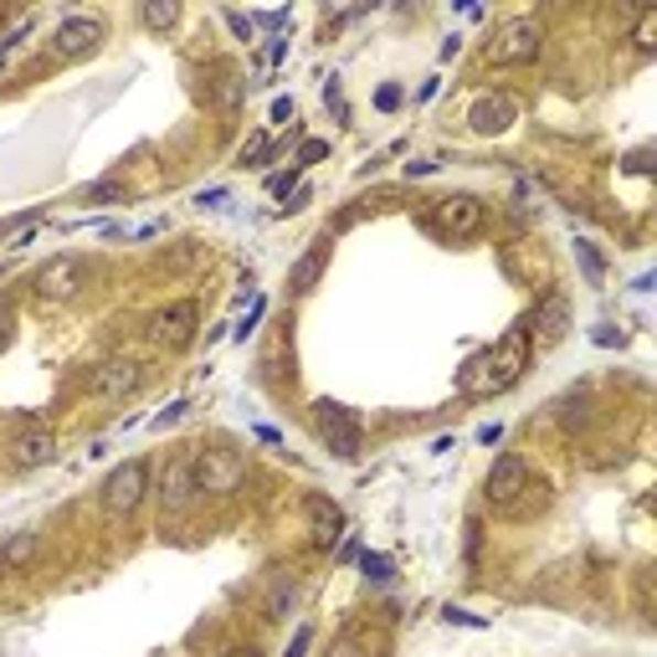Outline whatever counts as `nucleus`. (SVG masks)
<instances>
[{
    "mask_svg": "<svg viewBox=\"0 0 657 657\" xmlns=\"http://www.w3.org/2000/svg\"><path fill=\"white\" fill-rule=\"evenodd\" d=\"M539 52H545V31H539V21L514 15V21H504V26L493 31L488 67H524V62H535Z\"/></svg>",
    "mask_w": 657,
    "mask_h": 657,
    "instance_id": "nucleus-1",
    "label": "nucleus"
},
{
    "mask_svg": "<svg viewBox=\"0 0 657 657\" xmlns=\"http://www.w3.org/2000/svg\"><path fill=\"white\" fill-rule=\"evenodd\" d=\"M144 493H150V463H144V457H129V463H119L104 478V514L108 519H129V514L144 504Z\"/></svg>",
    "mask_w": 657,
    "mask_h": 657,
    "instance_id": "nucleus-2",
    "label": "nucleus"
},
{
    "mask_svg": "<svg viewBox=\"0 0 657 657\" xmlns=\"http://www.w3.org/2000/svg\"><path fill=\"white\" fill-rule=\"evenodd\" d=\"M83 283H88V257L62 252V257H52V262H42L31 293H36L42 303H67L73 293H83Z\"/></svg>",
    "mask_w": 657,
    "mask_h": 657,
    "instance_id": "nucleus-3",
    "label": "nucleus"
},
{
    "mask_svg": "<svg viewBox=\"0 0 657 657\" xmlns=\"http://www.w3.org/2000/svg\"><path fill=\"white\" fill-rule=\"evenodd\" d=\"M191 463H195V493H237L241 478H247V457L226 448L195 452Z\"/></svg>",
    "mask_w": 657,
    "mask_h": 657,
    "instance_id": "nucleus-4",
    "label": "nucleus"
},
{
    "mask_svg": "<svg viewBox=\"0 0 657 657\" xmlns=\"http://www.w3.org/2000/svg\"><path fill=\"white\" fill-rule=\"evenodd\" d=\"M314 427H319V437L328 442L334 457H344V463H355V457H359V417L349 411V406L319 401L314 406Z\"/></svg>",
    "mask_w": 657,
    "mask_h": 657,
    "instance_id": "nucleus-5",
    "label": "nucleus"
},
{
    "mask_svg": "<svg viewBox=\"0 0 657 657\" xmlns=\"http://www.w3.org/2000/svg\"><path fill=\"white\" fill-rule=\"evenodd\" d=\"M432 226L448 241H467L483 231V201L478 195H442L432 206Z\"/></svg>",
    "mask_w": 657,
    "mask_h": 657,
    "instance_id": "nucleus-6",
    "label": "nucleus"
},
{
    "mask_svg": "<svg viewBox=\"0 0 657 657\" xmlns=\"http://www.w3.org/2000/svg\"><path fill=\"white\" fill-rule=\"evenodd\" d=\"M139 380H144V365L129 355H114L88 375V396H98V401H123V396L139 390Z\"/></svg>",
    "mask_w": 657,
    "mask_h": 657,
    "instance_id": "nucleus-7",
    "label": "nucleus"
},
{
    "mask_svg": "<svg viewBox=\"0 0 657 657\" xmlns=\"http://www.w3.org/2000/svg\"><path fill=\"white\" fill-rule=\"evenodd\" d=\"M195 498H201V493H195V463H191V457H170V463H164V473H160L164 519H185Z\"/></svg>",
    "mask_w": 657,
    "mask_h": 657,
    "instance_id": "nucleus-8",
    "label": "nucleus"
},
{
    "mask_svg": "<svg viewBox=\"0 0 657 657\" xmlns=\"http://www.w3.org/2000/svg\"><path fill=\"white\" fill-rule=\"evenodd\" d=\"M195 328H201L195 303L180 299V303H170V309H160V314L150 319V340L160 344V349H185V344L195 340Z\"/></svg>",
    "mask_w": 657,
    "mask_h": 657,
    "instance_id": "nucleus-9",
    "label": "nucleus"
},
{
    "mask_svg": "<svg viewBox=\"0 0 657 657\" xmlns=\"http://www.w3.org/2000/svg\"><path fill=\"white\" fill-rule=\"evenodd\" d=\"M488 355H493V396H498V390L519 386V375L529 370V334H524V328H508Z\"/></svg>",
    "mask_w": 657,
    "mask_h": 657,
    "instance_id": "nucleus-10",
    "label": "nucleus"
},
{
    "mask_svg": "<svg viewBox=\"0 0 657 657\" xmlns=\"http://www.w3.org/2000/svg\"><path fill=\"white\" fill-rule=\"evenodd\" d=\"M98 42H104V21L98 15H67L52 31V52L57 57H88V52H98Z\"/></svg>",
    "mask_w": 657,
    "mask_h": 657,
    "instance_id": "nucleus-11",
    "label": "nucleus"
},
{
    "mask_svg": "<svg viewBox=\"0 0 657 657\" xmlns=\"http://www.w3.org/2000/svg\"><path fill=\"white\" fill-rule=\"evenodd\" d=\"M519 493H529V463H524L519 452H504V457L493 463V473H488V504L508 508Z\"/></svg>",
    "mask_w": 657,
    "mask_h": 657,
    "instance_id": "nucleus-12",
    "label": "nucleus"
},
{
    "mask_svg": "<svg viewBox=\"0 0 657 657\" xmlns=\"http://www.w3.org/2000/svg\"><path fill=\"white\" fill-rule=\"evenodd\" d=\"M467 123H473L478 134H508V129L519 123V104H514L508 93H493V98H478V104L467 108Z\"/></svg>",
    "mask_w": 657,
    "mask_h": 657,
    "instance_id": "nucleus-13",
    "label": "nucleus"
},
{
    "mask_svg": "<svg viewBox=\"0 0 657 657\" xmlns=\"http://www.w3.org/2000/svg\"><path fill=\"white\" fill-rule=\"evenodd\" d=\"M57 457V437L46 432V427H26V432L11 442V463L26 473V467H46Z\"/></svg>",
    "mask_w": 657,
    "mask_h": 657,
    "instance_id": "nucleus-14",
    "label": "nucleus"
},
{
    "mask_svg": "<svg viewBox=\"0 0 657 657\" xmlns=\"http://www.w3.org/2000/svg\"><path fill=\"white\" fill-rule=\"evenodd\" d=\"M42 550V535H31V529H15L6 545H0V570H26Z\"/></svg>",
    "mask_w": 657,
    "mask_h": 657,
    "instance_id": "nucleus-15",
    "label": "nucleus"
},
{
    "mask_svg": "<svg viewBox=\"0 0 657 657\" xmlns=\"http://www.w3.org/2000/svg\"><path fill=\"white\" fill-rule=\"evenodd\" d=\"M324 268H328V247H309V252L299 257V268L288 272V288H293V293H314Z\"/></svg>",
    "mask_w": 657,
    "mask_h": 657,
    "instance_id": "nucleus-16",
    "label": "nucleus"
},
{
    "mask_svg": "<svg viewBox=\"0 0 657 657\" xmlns=\"http://www.w3.org/2000/svg\"><path fill=\"white\" fill-rule=\"evenodd\" d=\"M457 390H463V396H493V355L488 349L467 359V370L457 375Z\"/></svg>",
    "mask_w": 657,
    "mask_h": 657,
    "instance_id": "nucleus-17",
    "label": "nucleus"
},
{
    "mask_svg": "<svg viewBox=\"0 0 657 657\" xmlns=\"http://www.w3.org/2000/svg\"><path fill=\"white\" fill-rule=\"evenodd\" d=\"M309 514H314V539L319 545H334L344 529V514L334 504H324V498H309Z\"/></svg>",
    "mask_w": 657,
    "mask_h": 657,
    "instance_id": "nucleus-18",
    "label": "nucleus"
},
{
    "mask_svg": "<svg viewBox=\"0 0 657 657\" xmlns=\"http://www.w3.org/2000/svg\"><path fill=\"white\" fill-rule=\"evenodd\" d=\"M575 262H581V272H585V283L591 288L606 283V262H601V252H596V241L591 237H575Z\"/></svg>",
    "mask_w": 657,
    "mask_h": 657,
    "instance_id": "nucleus-19",
    "label": "nucleus"
},
{
    "mask_svg": "<svg viewBox=\"0 0 657 657\" xmlns=\"http://www.w3.org/2000/svg\"><path fill=\"white\" fill-rule=\"evenodd\" d=\"M139 21H144L150 31H170L180 21V6H175V0H150V6L139 11Z\"/></svg>",
    "mask_w": 657,
    "mask_h": 657,
    "instance_id": "nucleus-20",
    "label": "nucleus"
},
{
    "mask_svg": "<svg viewBox=\"0 0 657 657\" xmlns=\"http://www.w3.org/2000/svg\"><path fill=\"white\" fill-rule=\"evenodd\" d=\"M324 657H370V637H365V632H340Z\"/></svg>",
    "mask_w": 657,
    "mask_h": 657,
    "instance_id": "nucleus-21",
    "label": "nucleus"
},
{
    "mask_svg": "<svg viewBox=\"0 0 657 657\" xmlns=\"http://www.w3.org/2000/svg\"><path fill=\"white\" fill-rule=\"evenodd\" d=\"M539 324H545V334H550V340H554V334L566 328V303H560V299H550V303H545V314H539Z\"/></svg>",
    "mask_w": 657,
    "mask_h": 657,
    "instance_id": "nucleus-22",
    "label": "nucleus"
},
{
    "mask_svg": "<svg viewBox=\"0 0 657 657\" xmlns=\"http://www.w3.org/2000/svg\"><path fill=\"white\" fill-rule=\"evenodd\" d=\"M324 154H328V139H303V144H299V154H293V164H299V170H303V164L324 160Z\"/></svg>",
    "mask_w": 657,
    "mask_h": 657,
    "instance_id": "nucleus-23",
    "label": "nucleus"
},
{
    "mask_svg": "<svg viewBox=\"0 0 657 657\" xmlns=\"http://www.w3.org/2000/svg\"><path fill=\"white\" fill-rule=\"evenodd\" d=\"M288 606H293V585H283V581H278V585H272V601H268L272 622H283V612H288Z\"/></svg>",
    "mask_w": 657,
    "mask_h": 657,
    "instance_id": "nucleus-24",
    "label": "nucleus"
},
{
    "mask_svg": "<svg viewBox=\"0 0 657 657\" xmlns=\"http://www.w3.org/2000/svg\"><path fill=\"white\" fill-rule=\"evenodd\" d=\"M309 647H314V627H299L293 632V643H288L283 657H309Z\"/></svg>",
    "mask_w": 657,
    "mask_h": 657,
    "instance_id": "nucleus-25",
    "label": "nucleus"
},
{
    "mask_svg": "<svg viewBox=\"0 0 657 657\" xmlns=\"http://www.w3.org/2000/svg\"><path fill=\"white\" fill-rule=\"evenodd\" d=\"M653 36H657V11H643V26H637V46L653 52Z\"/></svg>",
    "mask_w": 657,
    "mask_h": 657,
    "instance_id": "nucleus-26",
    "label": "nucleus"
},
{
    "mask_svg": "<svg viewBox=\"0 0 657 657\" xmlns=\"http://www.w3.org/2000/svg\"><path fill=\"white\" fill-rule=\"evenodd\" d=\"M365 575L370 581H390V560L386 554H365Z\"/></svg>",
    "mask_w": 657,
    "mask_h": 657,
    "instance_id": "nucleus-27",
    "label": "nucleus"
},
{
    "mask_svg": "<svg viewBox=\"0 0 657 657\" xmlns=\"http://www.w3.org/2000/svg\"><path fill=\"white\" fill-rule=\"evenodd\" d=\"M262 314H268V303L257 299V303H252V314L241 319V328H237V340H247V334H252V328H257V324H262Z\"/></svg>",
    "mask_w": 657,
    "mask_h": 657,
    "instance_id": "nucleus-28",
    "label": "nucleus"
},
{
    "mask_svg": "<svg viewBox=\"0 0 657 657\" xmlns=\"http://www.w3.org/2000/svg\"><path fill=\"white\" fill-rule=\"evenodd\" d=\"M262 160H268V139L257 134L252 144H247V150H241V164H262Z\"/></svg>",
    "mask_w": 657,
    "mask_h": 657,
    "instance_id": "nucleus-29",
    "label": "nucleus"
},
{
    "mask_svg": "<svg viewBox=\"0 0 657 657\" xmlns=\"http://www.w3.org/2000/svg\"><path fill=\"white\" fill-rule=\"evenodd\" d=\"M11 334H15V309H6V303H0V349L11 344Z\"/></svg>",
    "mask_w": 657,
    "mask_h": 657,
    "instance_id": "nucleus-30",
    "label": "nucleus"
},
{
    "mask_svg": "<svg viewBox=\"0 0 657 657\" xmlns=\"http://www.w3.org/2000/svg\"><path fill=\"white\" fill-rule=\"evenodd\" d=\"M114 195H119V185H114V180H104V185H88V191H83V201H114Z\"/></svg>",
    "mask_w": 657,
    "mask_h": 657,
    "instance_id": "nucleus-31",
    "label": "nucleus"
},
{
    "mask_svg": "<svg viewBox=\"0 0 657 657\" xmlns=\"http://www.w3.org/2000/svg\"><path fill=\"white\" fill-rule=\"evenodd\" d=\"M299 175H303L299 164H288V175H272V180H268V191H278V195H283V191H288V185H293V180H299Z\"/></svg>",
    "mask_w": 657,
    "mask_h": 657,
    "instance_id": "nucleus-32",
    "label": "nucleus"
},
{
    "mask_svg": "<svg viewBox=\"0 0 657 657\" xmlns=\"http://www.w3.org/2000/svg\"><path fill=\"white\" fill-rule=\"evenodd\" d=\"M185 411H191V406H185V401H175V406H170V411H164V417H154V427H170V421H180V417H185Z\"/></svg>",
    "mask_w": 657,
    "mask_h": 657,
    "instance_id": "nucleus-33",
    "label": "nucleus"
},
{
    "mask_svg": "<svg viewBox=\"0 0 657 657\" xmlns=\"http://www.w3.org/2000/svg\"><path fill=\"white\" fill-rule=\"evenodd\" d=\"M226 21H231V31H237V36H247V42H252V21H247V15H237V11H231V15H226Z\"/></svg>",
    "mask_w": 657,
    "mask_h": 657,
    "instance_id": "nucleus-34",
    "label": "nucleus"
},
{
    "mask_svg": "<svg viewBox=\"0 0 657 657\" xmlns=\"http://www.w3.org/2000/svg\"><path fill=\"white\" fill-rule=\"evenodd\" d=\"M309 195H314V191H309V185H299V191H293V201H288L283 211H303V206H309Z\"/></svg>",
    "mask_w": 657,
    "mask_h": 657,
    "instance_id": "nucleus-35",
    "label": "nucleus"
},
{
    "mask_svg": "<svg viewBox=\"0 0 657 657\" xmlns=\"http://www.w3.org/2000/svg\"><path fill=\"white\" fill-rule=\"evenodd\" d=\"M272 119H278V123L293 119V98H278V104H272Z\"/></svg>",
    "mask_w": 657,
    "mask_h": 657,
    "instance_id": "nucleus-36",
    "label": "nucleus"
},
{
    "mask_svg": "<svg viewBox=\"0 0 657 657\" xmlns=\"http://www.w3.org/2000/svg\"><path fill=\"white\" fill-rule=\"evenodd\" d=\"M375 104H380V108H396V104H401V88H380V98H375Z\"/></svg>",
    "mask_w": 657,
    "mask_h": 657,
    "instance_id": "nucleus-37",
    "label": "nucleus"
},
{
    "mask_svg": "<svg viewBox=\"0 0 657 657\" xmlns=\"http://www.w3.org/2000/svg\"><path fill=\"white\" fill-rule=\"evenodd\" d=\"M222 657H262L257 647H231V653H222Z\"/></svg>",
    "mask_w": 657,
    "mask_h": 657,
    "instance_id": "nucleus-38",
    "label": "nucleus"
}]
</instances>
